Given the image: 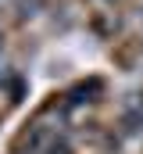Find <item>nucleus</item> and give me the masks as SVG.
<instances>
[{
	"instance_id": "nucleus-1",
	"label": "nucleus",
	"mask_w": 143,
	"mask_h": 154,
	"mask_svg": "<svg viewBox=\"0 0 143 154\" xmlns=\"http://www.w3.org/2000/svg\"><path fill=\"white\" fill-rule=\"evenodd\" d=\"M122 129H125V133H140L143 129V100H136V104L122 115Z\"/></svg>"
},
{
	"instance_id": "nucleus-2",
	"label": "nucleus",
	"mask_w": 143,
	"mask_h": 154,
	"mask_svg": "<svg viewBox=\"0 0 143 154\" xmlns=\"http://www.w3.org/2000/svg\"><path fill=\"white\" fill-rule=\"evenodd\" d=\"M47 154H72V147L65 143V140H54V143L47 147Z\"/></svg>"
}]
</instances>
